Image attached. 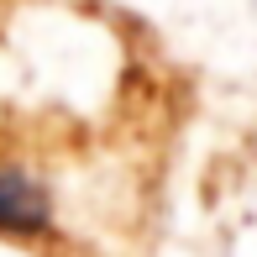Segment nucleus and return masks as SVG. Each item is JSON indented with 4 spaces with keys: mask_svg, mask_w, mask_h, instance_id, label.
I'll list each match as a JSON object with an SVG mask.
<instances>
[{
    "mask_svg": "<svg viewBox=\"0 0 257 257\" xmlns=\"http://www.w3.org/2000/svg\"><path fill=\"white\" fill-rule=\"evenodd\" d=\"M48 220H53L48 189L16 168H0V231L32 236V231H48Z\"/></svg>",
    "mask_w": 257,
    "mask_h": 257,
    "instance_id": "obj_1",
    "label": "nucleus"
}]
</instances>
